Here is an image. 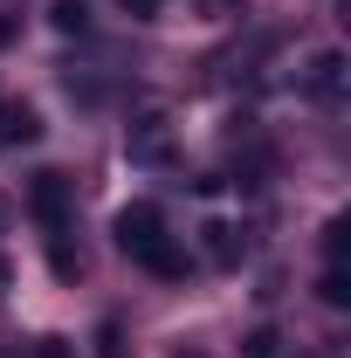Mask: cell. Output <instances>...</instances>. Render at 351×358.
<instances>
[{
    "label": "cell",
    "instance_id": "12",
    "mask_svg": "<svg viewBox=\"0 0 351 358\" xmlns=\"http://www.w3.org/2000/svg\"><path fill=\"white\" fill-rule=\"evenodd\" d=\"M7 282H14V268H7V255H0V289H7Z\"/></svg>",
    "mask_w": 351,
    "mask_h": 358
},
{
    "label": "cell",
    "instance_id": "13",
    "mask_svg": "<svg viewBox=\"0 0 351 358\" xmlns=\"http://www.w3.org/2000/svg\"><path fill=\"white\" fill-rule=\"evenodd\" d=\"M200 7H214V14H220V7H234V0H200Z\"/></svg>",
    "mask_w": 351,
    "mask_h": 358
},
{
    "label": "cell",
    "instance_id": "14",
    "mask_svg": "<svg viewBox=\"0 0 351 358\" xmlns=\"http://www.w3.org/2000/svg\"><path fill=\"white\" fill-rule=\"evenodd\" d=\"M7 35H14V21H0V42H7Z\"/></svg>",
    "mask_w": 351,
    "mask_h": 358
},
{
    "label": "cell",
    "instance_id": "15",
    "mask_svg": "<svg viewBox=\"0 0 351 358\" xmlns=\"http://www.w3.org/2000/svg\"><path fill=\"white\" fill-rule=\"evenodd\" d=\"M0 358H14V352H7V345H0Z\"/></svg>",
    "mask_w": 351,
    "mask_h": 358
},
{
    "label": "cell",
    "instance_id": "10",
    "mask_svg": "<svg viewBox=\"0 0 351 358\" xmlns=\"http://www.w3.org/2000/svg\"><path fill=\"white\" fill-rule=\"evenodd\" d=\"M248 358H275V331H255L248 338Z\"/></svg>",
    "mask_w": 351,
    "mask_h": 358
},
{
    "label": "cell",
    "instance_id": "5",
    "mask_svg": "<svg viewBox=\"0 0 351 358\" xmlns=\"http://www.w3.org/2000/svg\"><path fill=\"white\" fill-rule=\"evenodd\" d=\"M35 138H42L35 103H0V145H35Z\"/></svg>",
    "mask_w": 351,
    "mask_h": 358
},
{
    "label": "cell",
    "instance_id": "8",
    "mask_svg": "<svg viewBox=\"0 0 351 358\" xmlns=\"http://www.w3.org/2000/svg\"><path fill=\"white\" fill-rule=\"evenodd\" d=\"M207 255H214V262H241V241H234V227H207Z\"/></svg>",
    "mask_w": 351,
    "mask_h": 358
},
{
    "label": "cell",
    "instance_id": "9",
    "mask_svg": "<svg viewBox=\"0 0 351 358\" xmlns=\"http://www.w3.org/2000/svg\"><path fill=\"white\" fill-rule=\"evenodd\" d=\"M35 358H76V345H69V338H42V345H35Z\"/></svg>",
    "mask_w": 351,
    "mask_h": 358
},
{
    "label": "cell",
    "instance_id": "6",
    "mask_svg": "<svg viewBox=\"0 0 351 358\" xmlns=\"http://www.w3.org/2000/svg\"><path fill=\"white\" fill-rule=\"evenodd\" d=\"M48 21H55V28H62V35H83V28H89V14H83V0H55V7H48Z\"/></svg>",
    "mask_w": 351,
    "mask_h": 358
},
{
    "label": "cell",
    "instance_id": "2",
    "mask_svg": "<svg viewBox=\"0 0 351 358\" xmlns=\"http://www.w3.org/2000/svg\"><path fill=\"white\" fill-rule=\"evenodd\" d=\"M124 145H131L138 166H166V159H173V124H166L159 110H145V117L131 124V138H124Z\"/></svg>",
    "mask_w": 351,
    "mask_h": 358
},
{
    "label": "cell",
    "instance_id": "11",
    "mask_svg": "<svg viewBox=\"0 0 351 358\" xmlns=\"http://www.w3.org/2000/svg\"><path fill=\"white\" fill-rule=\"evenodd\" d=\"M117 7H124V14H138V21H152V14H159L166 0H117Z\"/></svg>",
    "mask_w": 351,
    "mask_h": 358
},
{
    "label": "cell",
    "instance_id": "4",
    "mask_svg": "<svg viewBox=\"0 0 351 358\" xmlns=\"http://www.w3.org/2000/svg\"><path fill=\"white\" fill-rule=\"evenodd\" d=\"M303 90H310V96H324V103H331V96L345 90V55H338V48H324V55H317V62L303 69Z\"/></svg>",
    "mask_w": 351,
    "mask_h": 358
},
{
    "label": "cell",
    "instance_id": "3",
    "mask_svg": "<svg viewBox=\"0 0 351 358\" xmlns=\"http://www.w3.org/2000/svg\"><path fill=\"white\" fill-rule=\"evenodd\" d=\"M28 207L42 214L48 234H62V221H69V179H62V173H35V186H28Z\"/></svg>",
    "mask_w": 351,
    "mask_h": 358
},
{
    "label": "cell",
    "instance_id": "7",
    "mask_svg": "<svg viewBox=\"0 0 351 358\" xmlns=\"http://www.w3.org/2000/svg\"><path fill=\"white\" fill-rule=\"evenodd\" d=\"M317 296H324L331 310H345V303H351V282H345V268H338V262L324 268V282H317Z\"/></svg>",
    "mask_w": 351,
    "mask_h": 358
},
{
    "label": "cell",
    "instance_id": "1",
    "mask_svg": "<svg viewBox=\"0 0 351 358\" xmlns=\"http://www.w3.org/2000/svg\"><path fill=\"white\" fill-rule=\"evenodd\" d=\"M117 248H124L131 262H145L152 275H186V255L173 248L166 214H159L152 200H138V207H124V214H117Z\"/></svg>",
    "mask_w": 351,
    "mask_h": 358
}]
</instances>
